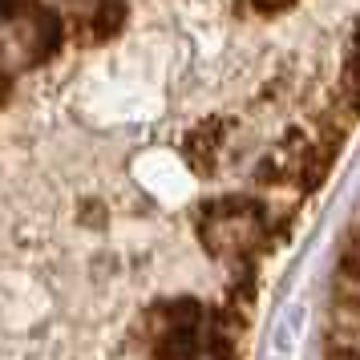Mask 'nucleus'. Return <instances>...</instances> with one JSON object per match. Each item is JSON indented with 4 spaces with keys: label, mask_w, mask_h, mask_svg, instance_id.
Returning a JSON list of instances; mask_svg holds the SVG:
<instances>
[]
</instances>
